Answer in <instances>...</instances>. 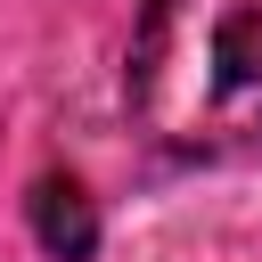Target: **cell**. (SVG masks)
Segmentation results:
<instances>
[{
    "label": "cell",
    "instance_id": "obj_1",
    "mask_svg": "<svg viewBox=\"0 0 262 262\" xmlns=\"http://www.w3.org/2000/svg\"><path fill=\"white\" fill-rule=\"evenodd\" d=\"M131 115L180 164L262 147V0H147L131 33Z\"/></svg>",
    "mask_w": 262,
    "mask_h": 262
},
{
    "label": "cell",
    "instance_id": "obj_2",
    "mask_svg": "<svg viewBox=\"0 0 262 262\" xmlns=\"http://www.w3.org/2000/svg\"><path fill=\"white\" fill-rule=\"evenodd\" d=\"M25 205H33V237H41V254H49V262H90V254H98V205H90V188H82V180L41 172Z\"/></svg>",
    "mask_w": 262,
    "mask_h": 262
}]
</instances>
